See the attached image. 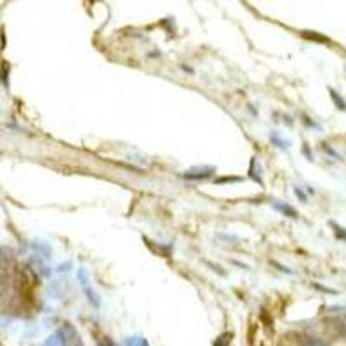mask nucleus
Masks as SVG:
<instances>
[{
    "instance_id": "obj_1",
    "label": "nucleus",
    "mask_w": 346,
    "mask_h": 346,
    "mask_svg": "<svg viewBox=\"0 0 346 346\" xmlns=\"http://www.w3.org/2000/svg\"><path fill=\"white\" fill-rule=\"evenodd\" d=\"M45 346H66V336L63 332H56L45 341Z\"/></svg>"
},
{
    "instance_id": "obj_2",
    "label": "nucleus",
    "mask_w": 346,
    "mask_h": 346,
    "mask_svg": "<svg viewBox=\"0 0 346 346\" xmlns=\"http://www.w3.org/2000/svg\"><path fill=\"white\" fill-rule=\"evenodd\" d=\"M329 95H330V99L334 100V104H336L337 109H339V111H346V100L339 94H337L334 88H329Z\"/></svg>"
},
{
    "instance_id": "obj_3",
    "label": "nucleus",
    "mask_w": 346,
    "mask_h": 346,
    "mask_svg": "<svg viewBox=\"0 0 346 346\" xmlns=\"http://www.w3.org/2000/svg\"><path fill=\"white\" fill-rule=\"evenodd\" d=\"M275 209H279V211H282L284 215L291 216V218H296V216H298L296 209H294V208H291V206H287V204H282V203H275Z\"/></svg>"
},
{
    "instance_id": "obj_4",
    "label": "nucleus",
    "mask_w": 346,
    "mask_h": 346,
    "mask_svg": "<svg viewBox=\"0 0 346 346\" xmlns=\"http://www.w3.org/2000/svg\"><path fill=\"white\" fill-rule=\"evenodd\" d=\"M329 225H330V227H332V230H334V234H336L337 239L346 241V228H343V227H341V225H337L336 221H332V220L329 221Z\"/></svg>"
},
{
    "instance_id": "obj_5",
    "label": "nucleus",
    "mask_w": 346,
    "mask_h": 346,
    "mask_svg": "<svg viewBox=\"0 0 346 346\" xmlns=\"http://www.w3.org/2000/svg\"><path fill=\"white\" fill-rule=\"evenodd\" d=\"M303 37H306V38H312V40L315 42H329V38H325V37H322L320 33H313V32H303Z\"/></svg>"
},
{
    "instance_id": "obj_6",
    "label": "nucleus",
    "mask_w": 346,
    "mask_h": 346,
    "mask_svg": "<svg viewBox=\"0 0 346 346\" xmlns=\"http://www.w3.org/2000/svg\"><path fill=\"white\" fill-rule=\"evenodd\" d=\"M127 346H149V343L142 337H128Z\"/></svg>"
},
{
    "instance_id": "obj_7",
    "label": "nucleus",
    "mask_w": 346,
    "mask_h": 346,
    "mask_svg": "<svg viewBox=\"0 0 346 346\" xmlns=\"http://www.w3.org/2000/svg\"><path fill=\"white\" fill-rule=\"evenodd\" d=\"M305 346H325L324 341L317 339V337H308V339L305 341Z\"/></svg>"
},
{
    "instance_id": "obj_8",
    "label": "nucleus",
    "mask_w": 346,
    "mask_h": 346,
    "mask_svg": "<svg viewBox=\"0 0 346 346\" xmlns=\"http://www.w3.org/2000/svg\"><path fill=\"white\" fill-rule=\"evenodd\" d=\"M294 192H296V196L299 197V199L303 201V203H305V201H306V196H305V194H303V192H301V190H299V189H294Z\"/></svg>"
},
{
    "instance_id": "obj_9",
    "label": "nucleus",
    "mask_w": 346,
    "mask_h": 346,
    "mask_svg": "<svg viewBox=\"0 0 346 346\" xmlns=\"http://www.w3.org/2000/svg\"><path fill=\"white\" fill-rule=\"evenodd\" d=\"M227 341L228 339H223V337H220V339H216L215 346H227Z\"/></svg>"
}]
</instances>
